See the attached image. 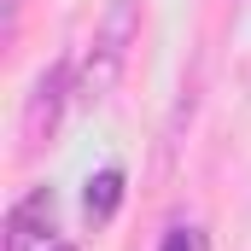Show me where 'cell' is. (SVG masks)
I'll list each match as a JSON object with an SVG mask.
<instances>
[{
	"label": "cell",
	"instance_id": "obj_4",
	"mask_svg": "<svg viewBox=\"0 0 251 251\" xmlns=\"http://www.w3.org/2000/svg\"><path fill=\"white\" fill-rule=\"evenodd\" d=\"M117 204H123V170H100V176H88V193H82L88 222H111Z\"/></svg>",
	"mask_w": 251,
	"mask_h": 251
},
{
	"label": "cell",
	"instance_id": "obj_1",
	"mask_svg": "<svg viewBox=\"0 0 251 251\" xmlns=\"http://www.w3.org/2000/svg\"><path fill=\"white\" fill-rule=\"evenodd\" d=\"M134 41H140V0H111L105 18H100V29H94L88 59H82V82H76V94H82V100H105V94L117 88V76H123Z\"/></svg>",
	"mask_w": 251,
	"mask_h": 251
},
{
	"label": "cell",
	"instance_id": "obj_5",
	"mask_svg": "<svg viewBox=\"0 0 251 251\" xmlns=\"http://www.w3.org/2000/svg\"><path fill=\"white\" fill-rule=\"evenodd\" d=\"M158 251H210V234L204 228H193V222H181V228H170L164 234V246Z\"/></svg>",
	"mask_w": 251,
	"mask_h": 251
},
{
	"label": "cell",
	"instance_id": "obj_7",
	"mask_svg": "<svg viewBox=\"0 0 251 251\" xmlns=\"http://www.w3.org/2000/svg\"><path fill=\"white\" fill-rule=\"evenodd\" d=\"M12 6H24V0H12Z\"/></svg>",
	"mask_w": 251,
	"mask_h": 251
},
{
	"label": "cell",
	"instance_id": "obj_2",
	"mask_svg": "<svg viewBox=\"0 0 251 251\" xmlns=\"http://www.w3.org/2000/svg\"><path fill=\"white\" fill-rule=\"evenodd\" d=\"M53 210H59L53 187H35L29 199H18L12 216H6V251H29L35 240H47L53 234Z\"/></svg>",
	"mask_w": 251,
	"mask_h": 251
},
{
	"label": "cell",
	"instance_id": "obj_6",
	"mask_svg": "<svg viewBox=\"0 0 251 251\" xmlns=\"http://www.w3.org/2000/svg\"><path fill=\"white\" fill-rule=\"evenodd\" d=\"M47 251H76V246H47Z\"/></svg>",
	"mask_w": 251,
	"mask_h": 251
},
{
	"label": "cell",
	"instance_id": "obj_3",
	"mask_svg": "<svg viewBox=\"0 0 251 251\" xmlns=\"http://www.w3.org/2000/svg\"><path fill=\"white\" fill-rule=\"evenodd\" d=\"M64 94H70V59H59L41 82H35V100H29V117H24V134H29V146H41V134H53L64 111Z\"/></svg>",
	"mask_w": 251,
	"mask_h": 251
}]
</instances>
